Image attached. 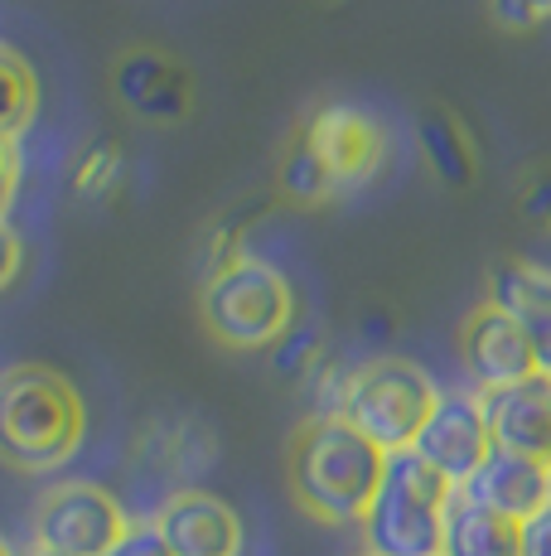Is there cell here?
Instances as JSON below:
<instances>
[{
    "label": "cell",
    "instance_id": "obj_32",
    "mask_svg": "<svg viewBox=\"0 0 551 556\" xmlns=\"http://www.w3.org/2000/svg\"><path fill=\"white\" fill-rule=\"evenodd\" d=\"M358 556H368V552H358Z\"/></svg>",
    "mask_w": 551,
    "mask_h": 556
},
{
    "label": "cell",
    "instance_id": "obj_2",
    "mask_svg": "<svg viewBox=\"0 0 551 556\" xmlns=\"http://www.w3.org/2000/svg\"><path fill=\"white\" fill-rule=\"evenodd\" d=\"M88 435V402L49 363L0 368V465L49 475L68 465Z\"/></svg>",
    "mask_w": 551,
    "mask_h": 556
},
{
    "label": "cell",
    "instance_id": "obj_16",
    "mask_svg": "<svg viewBox=\"0 0 551 556\" xmlns=\"http://www.w3.org/2000/svg\"><path fill=\"white\" fill-rule=\"evenodd\" d=\"M440 556H523V522L454 494L445 513V552Z\"/></svg>",
    "mask_w": 551,
    "mask_h": 556
},
{
    "label": "cell",
    "instance_id": "obj_8",
    "mask_svg": "<svg viewBox=\"0 0 551 556\" xmlns=\"http://www.w3.org/2000/svg\"><path fill=\"white\" fill-rule=\"evenodd\" d=\"M300 136L320 165L334 175V185H363L387 165V131L377 116H368L354 102H324L300 122Z\"/></svg>",
    "mask_w": 551,
    "mask_h": 556
},
{
    "label": "cell",
    "instance_id": "obj_15",
    "mask_svg": "<svg viewBox=\"0 0 551 556\" xmlns=\"http://www.w3.org/2000/svg\"><path fill=\"white\" fill-rule=\"evenodd\" d=\"M417 141L426 169L450 189H470L479 175V151H474L470 126L460 122V112L445 102H426L417 116Z\"/></svg>",
    "mask_w": 551,
    "mask_h": 556
},
{
    "label": "cell",
    "instance_id": "obj_18",
    "mask_svg": "<svg viewBox=\"0 0 551 556\" xmlns=\"http://www.w3.org/2000/svg\"><path fill=\"white\" fill-rule=\"evenodd\" d=\"M276 189H281V199L295 203V208H320V203H330V194L338 185H334L330 169L320 165V155L295 136V141L285 146L281 165H276Z\"/></svg>",
    "mask_w": 551,
    "mask_h": 556
},
{
    "label": "cell",
    "instance_id": "obj_13",
    "mask_svg": "<svg viewBox=\"0 0 551 556\" xmlns=\"http://www.w3.org/2000/svg\"><path fill=\"white\" fill-rule=\"evenodd\" d=\"M460 494L494 508V513H503V518H513V522H527L533 513H542L551 504V465L513 455V451H489L479 475H474Z\"/></svg>",
    "mask_w": 551,
    "mask_h": 556
},
{
    "label": "cell",
    "instance_id": "obj_27",
    "mask_svg": "<svg viewBox=\"0 0 551 556\" xmlns=\"http://www.w3.org/2000/svg\"><path fill=\"white\" fill-rule=\"evenodd\" d=\"M523 556H551V504L523 522Z\"/></svg>",
    "mask_w": 551,
    "mask_h": 556
},
{
    "label": "cell",
    "instance_id": "obj_28",
    "mask_svg": "<svg viewBox=\"0 0 551 556\" xmlns=\"http://www.w3.org/2000/svg\"><path fill=\"white\" fill-rule=\"evenodd\" d=\"M15 189H20V155L15 146H0V223H5L10 203H15Z\"/></svg>",
    "mask_w": 551,
    "mask_h": 556
},
{
    "label": "cell",
    "instance_id": "obj_12",
    "mask_svg": "<svg viewBox=\"0 0 551 556\" xmlns=\"http://www.w3.org/2000/svg\"><path fill=\"white\" fill-rule=\"evenodd\" d=\"M155 528L175 556H238L242 518L208 489H175L155 513Z\"/></svg>",
    "mask_w": 551,
    "mask_h": 556
},
{
    "label": "cell",
    "instance_id": "obj_23",
    "mask_svg": "<svg viewBox=\"0 0 551 556\" xmlns=\"http://www.w3.org/2000/svg\"><path fill=\"white\" fill-rule=\"evenodd\" d=\"M348 372L344 363L324 358L320 368L310 372V382H305V402H310V416H344V397H348Z\"/></svg>",
    "mask_w": 551,
    "mask_h": 556
},
{
    "label": "cell",
    "instance_id": "obj_26",
    "mask_svg": "<svg viewBox=\"0 0 551 556\" xmlns=\"http://www.w3.org/2000/svg\"><path fill=\"white\" fill-rule=\"evenodd\" d=\"M20 271H25V242L10 223H0V291H10L20 281Z\"/></svg>",
    "mask_w": 551,
    "mask_h": 556
},
{
    "label": "cell",
    "instance_id": "obj_7",
    "mask_svg": "<svg viewBox=\"0 0 551 556\" xmlns=\"http://www.w3.org/2000/svg\"><path fill=\"white\" fill-rule=\"evenodd\" d=\"M107 83L112 98L151 126L189 122V112H194V73H189V63L155 45H126L112 59Z\"/></svg>",
    "mask_w": 551,
    "mask_h": 556
},
{
    "label": "cell",
    "instance_id": "obj_22",
    "mask_svg": "<svg viewBox=\"0 0 551 556\" xmlns=\"http://www.w3.org/2000/svg\"><path fill=\"white\" fill-rule=\"evenodd\" d=\"M242 223L238 218H222L214 228L204 232V242H198V286L214 281L218 271H228L232 262H242Z\"/></svg>",
    "mask_w": 551,
    "mask_h": 556
},
{
    "label": "cell",
    "instance_id": "obj_6",
    "mask_svg": "<svg viewBox=\"0 0 551 556\" xmlns=\"http://www.w3.org/2000/svg\"><path fill=\"white\" fill-rule=\"evenodd\" d=\"M29 528H35V547L63 556H107L121 542V532L131 528V518L102 484L63 479L39 494Z\"/></svg>",
    "mask_w": 551,
    "mask_h": 556
},
{
    "label": "cell",
    "instance_id": "obj_31",
    "mask_svg": "<svg viewBox=\"0 0 551 556\" xmlns=\"http://www.w3.org/2000/svg\"><path fill=\"white\" fill-rule=\"evenodd\" d=\"M0 556H15V552H10V547H5V538H0Z\"/></svg>",
    "mask_w": 551,
    "mask_h": 556
},
{
    "label": "cell",
    "instance_id": "obj_5",
    "mask_svg": "<svg viewBox=\"0 0 551 556\" xmlns=\"http://www.w3.org/2000/svg\"><path fill=\"white\" fill-rule=\"evenodd\" d=\"M440 388L426 378V368H417L411 358H368L348 372V397H344V421L354 431H363L377 451L397 455L411 451L426 426V416L436 412Z\"/></svg>",
    "mask_w": 551,
    "mask_h": 556
},
{
    "label": "cell",
    "instance_id": "obj_3",
    "mask_svg": "<svg viewBox=\"0 0 551 556\" xmlns=\"http://www.w3.org/2000/svg\"><path fill=\"white\" fill-rule=\"evenodd\" d=\"M198 325L214 344L238 354L276 349L295 329V291L271 262L242 256L198 286Z\"/></svg>",
    "mask_w": 551,
    "mask_h": 556
},
{
    "label": "cell",
    "instance_id": "obj_20",
    "mask_svg": "<svg viewBox=\"0 0 551 556\" xmlns=\"http://www.w3.org/2000/svg\"><path fill=\"white\" fill-rule=\"evenodd\" d=\"M267 354H271V372H276V378L300 382V388H305V382H310V372L330 358V349H324V334L315 325H295L281 344L267 349Z\"/></svg>",
    "mask_w": 551,
    "mask_h": 556
},
{
    "label": "cell",
    "instance_id": "obj_24",
    "mask_svg": "<svg viewBox=\"0 0 551 556\" xmlns=\"http://www.w3.org/2000/svg\"><path fill=\"white\" fill-rule=\"evenodd\" d=\"M489 15L508 35H527V29L551 25V0H489Z\"/></svg>",
    "mask_w": 551,
    "mask_h": 556
},
{
    "label": "cell",
    "instance_id": "obj_11",
    "mask_svg": "<svg viewBox=\"0 0 551 556\" xmlns=\"http://www.w3.org/2000/svg\"><path fill=\"white\" fill-rule=\"evenodd\" d=\"M484 421H489L494 451H513L527 459L551 465V378L533 372V378L513 382V388L479 392Z\"/></svg>",
    "mask_w": 551,
    "mask_h": 556
},
{
    "label": "cell",
    "instance_id": "obj_29",
    "mask_svg": "<svg viewBox=\"0 0 551 556\" xmlns=\"http://www.w3.org/2000/svg\"><path fill=\"white\" fill-rule=\"evenodd\" d=\"M358 334H392V315H387V309L363 315V319H358Z\"/></svg>",
    "mask_w": 551,
    "mask_h": 556
},
{
    "label": "cell",
    "instance_id": "obj_19",
    "mask_svg": "<svg viewBox=\"0 0 551 556\" xmlns=\"http://www.w3.org/2000/svg\"><path fill=\"white\" fill-rule=\"evenodd\" d=\"M126 175V155L116 141H92L73 165V194L78 199H112Z\"/></svg>",
    "mask_w": 551,
    "mask_h": 556
},
{
    "label": "cell",
    "instance_id": "obj_14",
    "mask_svg": "<svg viewBox=\"0 0 551 556\" xmlns=\"http://www.w3.org/2000/svg\"><path fill=\"white\" fill-rule=\"evenodd\" d=\"M489 301L517 319V329L533 344L537 372L551 378V271L547 266L523 262V256L498 262V271L489 276Z\"/></svg>",
    "mask_w": 551,
    "mask_h": 556
},
{
    "label": "cell",
    "instance_id": "obj_17",
    "mask_svg": "<svg viewBox=\"0 0 551 556\" xmlns=\"http://www.w3.org/2000/svg\"><path fill=\"white\" fill-rule=\"evenodd\" d=\"M39 116V78L20 49L0 45V146H15Z\"/></svg>",
    "mask_w": 551,
    "mask_h": 556
},
{
    "label": "cell",
    "instance_id": "obj_9",
    "mask_svg": "<svg viewBox=\"0 0 551 556\" xmlns=\"http://www.w3.org/2000/svg\"><path fill=\"white\" fill-rule=\"evenodd\" d=\"M411 451H417L445 484L460 494L494 451V435H489V421H484L479 392H440L436 412L426 416V426H421V435H417Z\"/></svg>",
    "mask_w": 551,
    "mask_h": 556
},
{
    "label": "cell",
    "instance_id": "obj_10",
    "mask_svg": "<svg viewBox=\"0 0 551 556\" xmlns=\"http://www.w3.org/2000/svg\"><path fill=\"white\" fill-rule=\"evenodd\" d=\"M460 368L474 382V392H498L533 378L537 358L527 334L517 329V319L494 301H479L460 319Z\"/></svg>",
    "mask_w": 551,
    "mask_h": 556
},
{
    "label": "cell",
    "instance_id": "obj_4",
    "mask_svg": "<svg viewBox=\"0 0 551 556\" xmlns=\"http://www.w3.org/2000/svg\"><path fill=\"white\" fill-rule=\"evenodd\" d=\"M454 489L417 451L387 455L383 484L363 518L368 556H440L445 552V513Z\"/></svg>",
    "mask_w": 551,
    "mask_h": 556
},
{
    "label": "cell",
    "instance_id": "obj_1",
    "mask_svg": "<svg viewBox=\"0 0 551 556\" xmlns=\"http://www.w3.org/2000/svg\"><path fill=\"white\" fill-rule=\"evenodd\" d=\"M387 469L377 451L344 416H305L285 441V484L305 518L324 528H363Z\"/></svg>",
    "mask_w": 551,
    "mask_h": 556
},
{
    "label": "cell",
    "instance_id": "obj_30",
    "mask_svg": "<svg viewBox=\"0 0 551 556\" xmlns=\"http://www.w3.org/2000/svg\"><path fill=\"white\" fill-rule=\"evenodd\" d=\"M25 556H63V552H49V547H29Z\"/></svg>",
    "mask_w": 551,
    "mask_h": 556
},
{
    "label": "cell",
    "instance_id": "obj_25",
    "mask_svg": "<svg viewBox=\"0 0 551 556\" xmlns=\"http://www.w3.org/2000/svg\"><path fill=\"white\" fill-rule=\"evenodd\" d=\"M107 556H175V552H169V542L161 538L155 518H145V522H131V528L121 532V542H116Z\"/></svg>",
    "mask_w": 551,
    "mask_h": 556
},
{
    "label": "cell",
    "instance_id": "obj_21",
    "mask_svg": "<svg viewBox=\"0 0 551 556\" xmlns=\"http://www.w3.org/2000/svg\"><path fill=\"white\" fill-rule=\"evenodd\" d=\"M517 218L551 242V160H533L517 175Z\"/></svg>",
    "mask_w": 551,
    "mask_h": 556
}]
</instances>
